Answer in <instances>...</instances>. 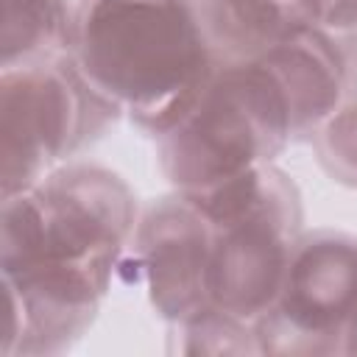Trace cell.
Listing matches in <instances>:
<instances>
[{"instance_id": "obj_1", "label": "cell", "mask_w": 357, "mask_h": 357, "mask_svg": "<svg viewBox=\"0 0 357 357\" xmlns=\"http://www.w3.org/2000/svg\"><path fill=\"white\" fill-rule=\"evenodd\" d=\"M70 59L153 137L192 106L218 70L190 0H86Z\"/></svg>"}, {"instance_id": "obj_2", "label": "cell", "mask_w": 357, "mask_h": 357, "mask_svg": "<svg viewBox=\"0 0 357 357\" xmlns=\"http://www.w3.org/2000/svg\"><path fill=\"white\" fill-rule=\"evenodd\" d=\"M293 139L287 100L268 67L218 64L192 106L156 137V162L173 190L198 195L273 165Z\"/></svg>"}, {"instance_id": "obj_3", "label": "cell", "mask_w": 357, "mask_h": 357, "mask_svg": "<svg viewBox=\"0 0 357 357\" xmlns=\"http://www.w3.org/2000/svg\"><path fill=\"white\" fill-rule=\"evenodd\" d=\"M190 198L206 212L215 234L209 304L254 324L276 304L293 248L304 234L296 181L273 162Z\"/></svg>"}, {"instance_id": "obj_4", "label": "cell", "mask_w": 357, "mask_h": 357, "mask_svg": "<svg viewBox=\"0 0 357 357\" xmlns=\"http://www.w3.org/2000/svg\"><path fill=\"white\" fill-rule=\"evenodd\" d=\"M139 212L120 173L92 162H67L36 187L3 198L0 271L42 259L117 265Z\"/></svg>"}, {"instance_id": "obj_5", "label": "cell", "mask_w": 357, "mask_h": 357, "mask_svg": "<svg viewBox=\"0 0 357 357\" xmlns=\"http://www.w3.org/2000/svg\"><path fill=\"white\" fill-rule=\"evenodd\" d=\"M117 114L73 59L0 70V198L36 187Z\"/></svg>"}, {"instance_id": "obj_6", "label": "cell", "mask_w": 357, "mask_h": 357, "mask_svg": "<svg viewBox=\"0 0 357 357\" xmlns=\"http://www.w3.org/2000/svg\"><path fill=\"white\" fill-rule=\"evenodd\" d=\"M357 318V234L315 229L293 248L276 304L254 321L262 354H340Z\"/></svg>"}, {"instance_id": "obj_7", "label": "cell", "mask_w": 357, "mask_h": 357, "mask_svg": "<svg viewBox=\"0 0 357 357\" xmlns=\"http://www.w3.org/2000/svg\"><path fill=\"white\" fill-rule=\"evenodd\" d=\"M212 220L187 192H170L139 212L117 273L142 287L151 310L173 324L209 307Z\"/></svg>"}, {"instance_id": "obj_8", "label": "cell", "mask_w": 357, "mask_h": 357, "mask_svg": "<svg viewBox=\"0 0 357 357\" xmlns=\"http://www.w3.org/2000/svg\"><path fill=\"white\" fill-rule=\"evenodd\" d=\"M114 276L117 265L59 259L0 271V279L17 290L25 310L20 354H59L81 340V335L95 324Z\"/></svg>"}, {"instance_id": "obj_9", "label": "cell", "mask_w": 357, "mask_h": 357, "mask_svg": "<svg viewBox=\"0 0 357 357\" xmlns=\"http://www.w3.org/2000/svg\"><path fill=\"white\" fill-rule=\"evenodd\" d=\"M276 78L293 120V137H312L346 100L357 98L354 42L304 28L259 59Z\"/></svg>"}, {"instance_id": "obj_10", "label": "cell", "mask_w": 357, "mask_h": 357, "mask_svg": "<svg viewBox=\"0 0 357 357\" xmlns=\"http://www.w3.org/2000/svg\"><path fill=\"white\" fill-rule=\"evenodd\" d=\"M195 14L218 64L259 61L315 25V0H198Z\"/></svg>"}, {"instance_id": "obj_11", "label": "cell", "mask_w": 357, "mask_h": 357, "mask_svg": "<svg viewBox=\"0 0 357 357\" xmlns=\"http://www.w3.org/2000/svg\"><path fill=\"white\" fill-rule=\"evenodd\" d=\"M86 0H0V67L70 59Z\"/></svg>"}, {"instance_id": "obj_12", "label": "cell", "mask_w": 357, "mask_h": 357, "mask_svg": "<svg viewBox=\"0 0 357 357\" xmlns=\"http://www.w3.org/2000/svg\"><path fill=\"white\" fill-rule=\"evenodd\" d=\"M170 351L190 357H226V354H262L251 321H243L218 307H204L181 324L170 326Z\"/></svg>"}, {"instance_id": "obj_13", "label": "cell", "mask_w": 357, "mask_h": 357, "mask_svg": "<svg viewBox=\"0 0 357 357\" xmlns=\"http://www.w3.org/2000/svg\"><path fill=\"white\" fill-rule=\"evenodd\" d=\"M321 167L340 184L357 190V98L346 100L312 137Z\"/></svg>"}, {"instance_id": "obj_14", "label": "cell", "mask_w": 357, "mask_h": 357, "mask_svg": "<svg viewBox=\"0 0 357 357\" xmlns=\"http://www.w3.org/2000/svg\"><path fill=\"white\" fill-rule=\"evenodd\" d=\"M3 329H0V357H17L20 349H22V337H25V310H22V301L17 296V290L3 282Z\"/></svg>"}, {"instance_id": "obj_15", "label": "cell", "mask_w": 357, "mask_h": 357, "mask_svg": "<svg viewBox=\"0 0 357 357\" xmlns=\"http://www.w3.org/2000/svg\"><path fill=\"white\" fill-rule=\"evenodd\" d=\"M340 354H357V318L351 321V326H349L346 335H343V349H340Z\"/></svg>"}, {"instance_id": "obj_16", "label": "cell", "mask_w": 357, "mask_h": 357, "mask_svg": "<svg viewBox=\"0 0 357 357\" xmlns=\"http://www.w3.org/2000/svg\"><path fill=\"white\" fill-rule=\"evenodd\" d=\"M190 3H198V0H190Z\"/></svg>"}]
</instances>
